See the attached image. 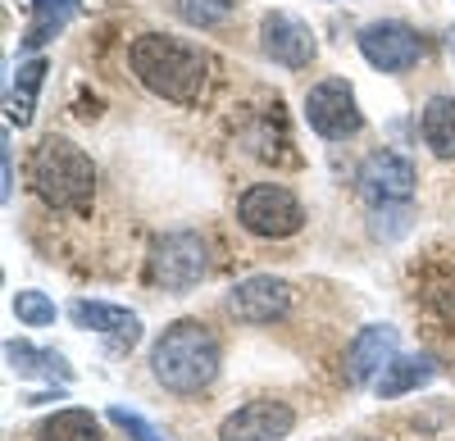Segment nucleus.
Returning a JSON list of instances; mask_svg holds the SVG:
<instances>
[{
    "instance_id": "nucleus-1",
    "label": "nucleus",
    "mask_w": 455,
    "mask_h": 441,
    "mask_svg": "<svg viewBox=\"0 0 455 441\" xmlns=\"http://www.w3.org/2000/svg\"><path fill=\"white\" fill-rule=\"evenodd\" d=\"M128 64L137 73V83L169 105H196L210 83V55L196 42H182V36H169V32L137 36Z\"/></svg>"
},
{
    "instance_id": "nucleus-2",
    "label": "nucleus",
    "mask_w": 455,
    "mask_h": 441,
    "mask_svg": "<svg viewBox=\"0 0 455 441\" xmlns=\"http://www.w3.org/2000/svg\"><path fill=\"white\" fill-rule=\"evenodd\" d=\"M28 177H32V192L42 196L46 209H60V214H92V201H96V164L83 146H73L68 137H42L32 151V164H28Z\"/></svg>"
},
{
    "instance_id": "nucleus-3",
    "label": "nucleus",
    "mask_w": 455,
    "mask_h": 441,
    "mask_svg": "<svg viewBox=\"0 0 455 441\" xmlns=\"http://www.w3.org/2000/svg\"><path fill=\"white\" fill-rule=\"evenodd\" d=\"M219 337L201 319H178L169 323L160 342L150 346V374L160 387L178 391V396H196L219 378Z\"/></svg>"
},
{
    "instance_id": "nucleus-4",
    "label": "nucleus",
    "mask_w": 455,
    "mask_h": 441,
    "mask_svg": "<svg viewBox=\"0 0 455 441\" xmlns=\"http://www.w3.org/2000/svg\"><path fill=\"white\" fill-rule=\"evenodd\" d=\"M237 224L255 237L283 241V237H296L300 228H306V209H300V201L287 187H278V182H259V187L242 192Z\"/></svg>"
},
{
    "instance_id": "nucleus-5",
    "label": "nucleus",
    "mask_w": 455,
    "mask_h": 441,
    "mask_svg": "<svg viewBox=\"0 0 455 441\" xmlns=\"http://www.w3.org/2000/svg\"><path fill=\"white\" fill-rule=\"evenodd\" d=\"M210 260H205V241L201 232H169L156 241V255H150V282L182 296L205 278Z\"/></svg>"
},
{
    "instance_id": "nucleus-6",
    "label": "nucleus",
    "mask_w": 455,
    "mask_h": 441,
    "mask_svg": "<svg viewBox=\"0 0 455 441\" xmlns=\"http://www.w3.org/2000/svg\"><path fill=\"white\" fill-rule=\"evenodd\" d=\"M306 123L323 137V141H347L364 128V114L355 105V91L347 78H323L310 87L306 96Z\"/></svg>"
},
{
    "instance_id": "nucleus-7",
    "label": "nucleus",
    "mask_w": 455,
    "mask_h": 441,
    "mask_svg": "<svg viewBox=\"0 0 455 441\" xmlns=\"http://www.w3.org/2000/svg\"><path fill=\"white\" fill-rule=\"evenodd\" d=\"M360 55L383 73H405V68H414L424 59V42H419L414 28L387 19V23H369L360 32Z\"/></svg>"
},
{
    "instance_id": "nucleus-8",
    "label": "nucleus",
    "mask_w": 455,
    "mask_h": 441,
    "mask_svg": "<svg viewBox=\"0 0 455 441\" xmlns=\"http://www.w3.org/2000/svg\"><path fill=\"white\" fill-rule=\"evenodd\" d=\"M355 182H360V196L369 205H378V209H383V205H401V201L414 196V164L405 155H396V151H373L360 164Z\"/></svg>"
},
{
    "instance_id": "nucleus-9",
    "label": "nucleus",
    "mask_w": 455,
    "mask_h": 441,
    "mask_svg": "<svg viewBox=\"0 0 455 441\" xmlns=\"http://www.w3.org/2000/svg\"><path fill=\"white\" fill-rule=\"evenodd\" d=\"M296 428L287 400H246L219 423V441H283Z\"/></svg>"
},
{
    "instance_id": "nucleus-10",
    "label": "nucleus",
    "mask_w": 455,
    "mask_h": 441,
    "mask_svg": "<svg viewBox=\"0 0 455 441\" xmlns=\"http://www.w3.org/2000/svg\"><path fill=\"white\" fill-rule=\"evenodd\" d=\"M259 46H264V55H269L274 64H283V68H306L310 59H315V32L300 23L296 14H287V10H269L259 19Z\"/></svg>"
},
{
    "instance_id": "nucleus-11",
    "label": "nucleus",
    "mask_w": 455,
    "mask_h": 441,
    "mask_svg": "<svg viewBox=\"0 0 455 441\" xmlns=\"http://www.w3.org/2000/svg\"><path fill=\"white\" fill-rule=\"evenodd\" d=\"M228 310H233L242 323H278L291 310V287L283 278H269V273L246 278V282H237L233 291H228Z\"/></svg>"
},
{
    "instance_id": "nucleus-12",
    "label": "nucleus",
    "mask_w": 455,
    "mask_h": 441,
    "mask_svg": "<svg viewBox=\"0 0 455 441\" xmlns=\"http://www.w3.org/2000/svg\"><path fill=\"white\" fill-rule=\"evenodd\" d=\"M396 359V327L387 323H369L355 333L351 350H347V382L351 387H364L369 378H378Z\"/></svg>"
},
{
    "instance_id": "nucleus-13",
    "label": "nucleus",
    "mask_w": 455,
    "mask_h": 441,
    "mask_svg": "<svg viewBox=\"0 0 455 441\" xmlns=\"http://www.w3.org/2000/svg\"><path fill=\"white\" fill-rule=\"evenodd\" d=\"M68 319L87 327V333H100V337H114L119 346H132L141 337V319L124 305H105V301H73L68 305Z\"/></svg>"
},
{
    "instance_id": "nucleus-14",
    "label": "nucleus",
    "mask_w": 455,
    "mask_h": 441,
    "mask_svg": "<svg viewBox=\"0 0 455 441\" xmlns=\"http://www.w3.org/2000/svg\"><path fill=\"white\" fill-rule=\"evenodd\" d=\"M433 374H437V364L428 355H396L387 369L373 378V391H378V400H396L405 391H419Z\"/></svg>"
},
{
    "instance_id": "nucleus-15",
    "label": "nucleus",
    "mask_w": 455,
    "mask_h": 441,
    "mask_svg": "<svg viewBox=\"0 0 455 441\" xmlns=\"http://www.w3.org/2000/svg\"><path fill=\"white\" fill-rule=\"evenodd\" d=\"M5 359H10V369L19 374V378H60V382H68L73 378V369L64 364V355L60 350H36V346H28V342H10L5 346Z\"/></svg>"
},
{
    "instance_id": "nucleus-16",
    "label": "nucleus",
    "mask_w": 455,
    "mask_h": 441,
    "mask_svg": "<svg viewBox=\"0 0 455 441\" xmlns=\"http://www.w3.org/2000/svg\"><path fill=\"white\" fill-rule=\"evenodd\" d=\"M424 141H428V151L442 155V160H455V96H433L424 105Z\"/></svg>"
},
{
    "instance_id": "nucleus-17",
    "label": "nucleus",
    "mask_w": 455,
    "mask_h": 441,
    "mask_svg": "<svg viewBox=\"0 0 455 441\" xmlns=\"http://www.w3.org/2000/svg\"><path fill=\"white\" fill-rule=\"evenodd\" d=\"M83 0H28V10H32V28L23 36V46L28 51H42L55 32H64V23L78 14Z\"/></svg>"
},
{
    "instance_id": "nucleus-18",
    "label": "nucleus",
    "mask_w": 455,
    "mask_h": 441,
    "mask_svg": "<svg viewBox=\"0 0 455 441\" xmlns=\"http://www.w3.org/2000/svg\"><path fill=\"white\" fill-rule=\"evenodd\" d=\"M46 83V59H28L19 64V78L10 83V123L28 128L32 123V109H36V91Z\"/></svg>"
},
{
    "instance_id": "nucleus-19",
    "label": "nucleus",
    "mask_w": 455,
    "mask_h": 441,
    "mask_svg": "<svg viewBox=\"0 0 455 441\" xmlns=\"http://www.w3.org/2000/svg\"><path fill=\"white\" fill-rule=\"evenodd\" d=\"M36 441H100V419L92 410H55L36 428Z\"/></svg>"
},
{
    "instance_id": "nucleus-20",
    "label": "nucleus",
    "mask_w": 455,
    "mask_h": 441,
    "mask_svg": "<svg viewBox=\"0 0 455 441\" xmlns=\"http://www.w3.org/2000/svg\"><path fill=\"white\" fill-rule=\"evenodd\" d=\"M424 305L446 323V327H455V264H433V269H424Z\"/></svg>"
},
{
    "instance_id": "nucleus-21",
    "label": "nucleus",
    "mask_w": 455,
    "mask_h": 441,
    "mask_svg": "<svg viewBox=\"0 0 455 441\" xmlns=\"http://www.w3.org/2000/svg\"><path fill=\"white\" fill-rule=\"evenodd\" d=\"M237 10V0H178V14L192 28H219Z\"/></svg>"
},
{
    "instance_id": "nucleus-22",
    "label": "nucleus",
    "mask_w": 455,
    "mask_h": 441,
    "mask_svg": "<svg viewBox=\"0 0 455 441\" xmlns=\"http://www.w3.org/2000/svg\"><path fill=\"white\" fill-rule=\"evenodd\" d=\"M14 314L28 327H46V323H55V301L46 296V291H19V296H14Z\"/></svg>"
},
{
    "instance_id": "nucleus-23",
    "label": "nucleus",
    "mask_w": 455,
    "mask_h": 441,
    "mask_svg": "<svg viewBox=\"0 0 455 441\" xmlns=\"http://www.w3.org/2000/svg\"><path fill=\"white\" fill-rule=\"evenodd\" d=\"M109 423H114V428H124L132 441H164V437L150 428L141 414H132V410H124V406H114V410H109Z\"/></svg>"
},
{
    "instance_id": "nucleus-24",
    "label": "nucleus",
    "mask_w": 455,
    "mask_h": 441,
    "mask_svg": "<svg viewBox=\"0 0 455 441\" xmlns=\"http://www.w3.org/2000/svg\"><path fill=\"white\" fill-rule=\"evenodd\" d=\"M0 169H5V182H0V201L14 196V160H10V146L0 151Z\"/></svg>"
},
{
    "instance_id": "nucleus-25",
    "label": "nucleus",
    "mask_w": 455,
    "mask_h": 441,
    "mask_svg": "<svg viewBox=\"0 0 455 441\" xmlns=\"http://www.w3.org/2000/svg\"><path fill=\"white\" fill-rule=\"evenodd\" d=\"M451 51H455V32H451Z\"/></svg>"
}]
</instances>
